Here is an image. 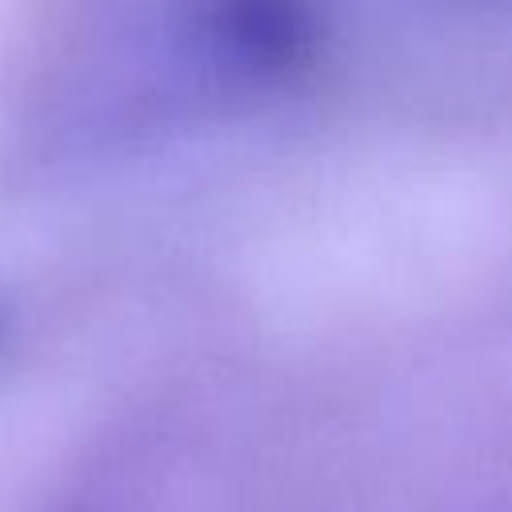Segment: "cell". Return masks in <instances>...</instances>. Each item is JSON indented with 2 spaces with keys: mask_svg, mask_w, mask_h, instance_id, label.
<instances>
[{
  "mask_svg": "<svg viewBox=\"0 0 512 512\" xmlns=\"http://www.w3.org/2000/svg\"><path fill=\"white\" fill-rule=\"evenodd\" d=\"M188 48L228 80H268L308 56L312 12L304 0H200Z\"/></svg>",
  "mask_w": 512,
  "mask_h": 512,
  "instance_id": "cell-1",
  "label": "cell"
}]
</instances>
